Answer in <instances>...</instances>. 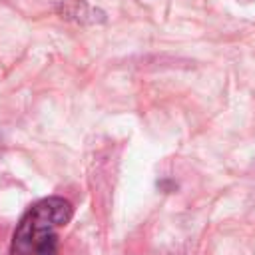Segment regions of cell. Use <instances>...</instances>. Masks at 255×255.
I'll return each instance as SVG.
<instances>
[{"instance_id":"6da1fadb","label":"cell","mask_w":255,"mask_h":255,"mask_svg":"<svg viewBox=\"0 0 255 255\" xmlns=\"http://www.w3.org/2000/svg\"><path fill=\"white\" fill-rule=\"evenodd\" d=\"M72 219V203L64 197L36 201L18 221L10 253L12 255H56L58 231Z\"/></svg>"}]
</instances>
